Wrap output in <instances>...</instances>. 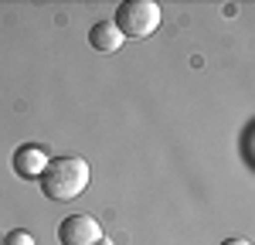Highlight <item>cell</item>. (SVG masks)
Wrapping results in <instances>:
<instances>
[{"label": "cell", "instance_id": "1", "mask_svg": "<svg viewBox=\"0 0 255 245\" xmlns=\"http://www.w3.org/2000/svg\"><path fill=\"white\" fill-rule=\"evenodd\" d=\"M89 181H92V167L82 157H51L44 174L38 177L48 201H72L89 187Z\"/></svg>", "mask_w": 255, "mask_h": 245}, {"label": "cell", "instance_id": "2", "mask_svg": "<svg viewBox=\"0 0 255 245\" xmlns=\"http://www.w3.org/2000/svg\"><path fill=\"white\" fill-rule=\"evenodd\" d=\"M113 24L119 27L123 38L143 41L160 27V7L153 3V0H123V3L116 7Z\"/></svg>", "mask_w": 255, "mask_h": 245}, {"label": "cell", "instance_id": "3", "mask_svg": "<svg viewBox=\"0 0 255 245\" xmlns=\"http://www.w3.org/2000/svg\"><path fill=\"white\" fill-rule=\"evenodd\" d=\"M102 239V225L92 215H68L58 225V242L61 245H96Z\"/></svg>", "mask_w": 255, "mask_h": 245}, {"label": "cell", "instance_id": "4", "mask_svg": "<svg viewBox=\"0 0 255 245\" xmlns=\"http://www.w3.org/2000/svg\"><path fill=\"white\" fill-rule=\"evenodd\" d=\"M48 146H41V143H24L14 150V157H10V167H14V174L24 177V181H38L41 174H44V167H48Z\"/></svg>", "mask_w": 255, "mask_h": 245}, {"label": "cell", "instance_id": "5", "mask_svg": "<svg viewBox=\"0 0 255 245\" xmlns=\"http://www.w3.org/2000/svg\"><path fill=\"white\" fill-rule=\"evenodd\" d=\"M123 34H119V27L113 24V20H99V24H92L89 27V44L96 48V51H102V55H113V51H119L123 48Z\"/></svg>", "mask_w": 255, "mask_h": 245}, {"label": "cell", "instance_id": "6", "mask_svg": "<svg viewBox=\"0 0 255 245\" xmlns=\"http://www.w3.org/2000/svg\"><path fill=\"white\" fill-rule=\"evenodd\" d=\"M0 245H38V242H34V235H31L27 228H10Z\"/></svg>", "mask_w": 255, "mask_h": 245}, {"label": "cell", "instance_id": "7", "mask_svg": "<svg viewBox=\"0 0 255 245\" xmlns=\"http://www.w3.org/2000/svg\"><path fill=\"white\" fill-rule=\"evenodd\" d=\"M221 245H249L245 239H228V242H221Z\"/></svg>", "mask_w": 255, "mask_h": 245}, {"label": "cell", "instance_id": "8", "mask_svg": "<svg viewBox=\"0 0 255 245\" xmlns=\"http://www.w3.org/2000/svg\"><path fill=\"white\" fill-rule=\"evenodd\" d=\"M96 245H113V242H109V239H106V235H102V239H99V242Z\"/></svg>", "mask_w": 255, "mask_h": 245}]
</instances>
